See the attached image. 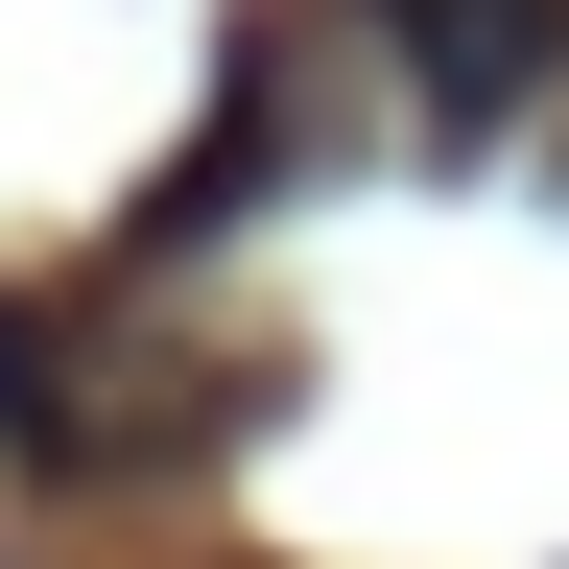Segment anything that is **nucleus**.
Returning <instances> with one entry per match:
<instances>
[{"label": "nucleus", "instance_id": "nucleus-1", "mask_svg": "<svg viewBox=\"0 0 569 569\" xmlns=\"http://www.w3.org/2000/svg\"><path fill=\"white\" fill-rule=\"evenodd\" d=\"M546 48H569V0H403L427 119H522V96H546Z\"/></svg>", "mask_w": 569, "mask_h": 569}]
</instances>
